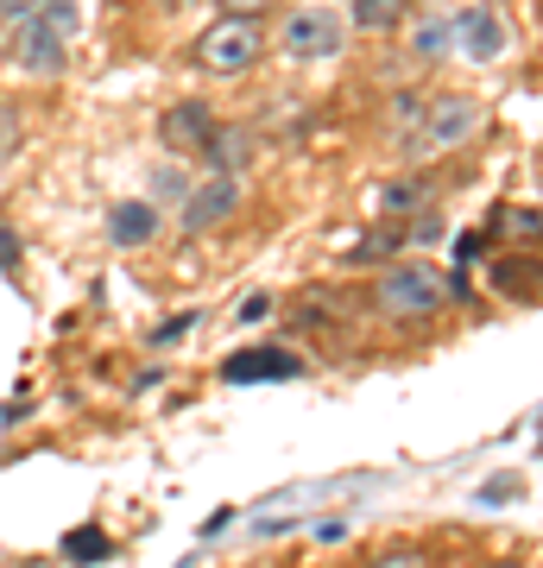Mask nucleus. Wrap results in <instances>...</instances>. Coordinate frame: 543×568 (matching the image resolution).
<instances>
[{"instance_id":"1","label":"nucleus","mask_w":543,"mask_h":568,"mask_svg":"<svg viewBox=\"0 0 543 568\" xmlns=\"http://www.w3.org/2000/svg\"><path fill=\"white\" fill-rule=\"evenodd\" d=\"M449 291H455V278H449L443 265L399 260V265H385V272H380L373 304H380L385 316H399V323H418V316H436V310L449 304Z\"/></svg>"},{"instance_id":"2","label":"nucleus","mask_w":543,"mask_h":568,"mask_svg":"<svg viewBox=\"0 0 543 568\" xmlns=\"http://www.w3.org/2000/svg\"><path fill=\"white\" fill-rule=\"evenodd\" d=\"M260 51H265L260 20H241V13H222L197 32V63L209 77H241V70L260 63Z\"/></svg>"},{"instance_id":"3","label":"nucleus","mask_w":543,"mask_h":568,"mask_svg":"<svg viewBox=\"0 0 543 568\" xmlns=\"http://www.w3.org/2000/svg\"><path fill=\"white\" fill-rule=\"evenodd\" d=\"M486 126V108L474 102V95H436V102L418 114V126H411V152H455V145H467L474 133Z\"/></svg>"},{"instance_id":"4","label":"nucleus","mask_w":543,"mask_h":568,"mask_svg":"<svg viewBox=\"0 0 543 568\" xmlns=\"http://www.w3.org/2000/svg\"><path fill=\"white\" fill-rule=\"evenodd\" d=\"M284 58H298V63H322V58H335L342 51V13L335 7H298V13H284Z\"/></svg>"},{"instance_id":"5","label":"nucleus","mask_w":543,"mask_h":568,"mask_svg":"<svg viewBox=\"0 0 543 568\" xmlns=\"http://www.w3.org/2000/svg\"><path fill=\"white\" fill-rule=\"evenodd\" d=\"M7 51H13V63H20V70H32V77H58L63 63H70V44H63L58 32L39 20V13H26V20L7 32Z\"/></svg>"},{"instance_id":"6","label":"nucleus","mask_w":543,"mask_h":568,"mask_svg":"<svg viewBox=\"0 0 543 568\" xmlns=\"http://www.w3.org/2000/svg\"><path fill=\"white\" fill-rule=\"evenodd\" d=\"M241 209V178H202L190 183V196H183V234H209V227H222L228 215Z\"/></svg>"},{"instance_id":"7","label":"nucleus","mask_w":543,"mask_h":568,"mask_svg":"<svg viewBox=\"0 0 543 568\" xmlns=\"http://www.w3.org/2000/svg\"><path fill=\"white\" fill-rule=\"evenodd\" d=\"M449 20H455V51H462L467 63L505 58V20L486 7V0H474V7H462V13H449Z\"/></svg>"},{"instance_id":"8","label":"nucleus","mask_w":543,"mask_h":568,"mask_svg":"<svg viewBox=\"0 0 543 568\" xmlns=\"http://www.w3.org/2000/svg\"><path fill=\"white\" fill-rule=\"evenodd\" d=\"M303 361L284 354V347H247V354H228L222 361V379L228 386H260V379H298Z\"/></svg>"},{"instance_id":"9","label":"nucleus","mask_w":543,"mask_h":568,"mask_svg":"<svg viewBox=\"0 0 543 568\" xmlns=\"http://www.w3.org/2000/svg\"><path fill=\"white\" fill-rule=\"evenodd\" d=\"M209 133H215V114H209L202 102H178V108H164V121H159L164 152H183V159H202Z\"/></svg>"},{"instance_id":"10","label":"nucleus","mask_w":543,"mask_h":568,"mask_svg":"<svg viewBox=\"0 0 543 568\" xmlns=\"http://www.w3.org/2000/svg\"><path fill=\"white\" fill-rule=\"evenodd\" d=\"M152 234H159V209L152 203H133V196H127V203L108 209V241L114 246H145Z\"/></svg>"},{"instance_id":"11","label":"nucleus","mask_w":543,"mask_h":568,"mask_svg":"<svg viewBox=\"0 0 543 568\" xmlns=\"http://www.w3.org/2000/svg\"><path fill=\"white\" fill-rule=\"evenodd\" d=\"M202 159L215 164L222 178H241V164L253 159V140H247L241 126H222V121H215V133H209V145H202Z\"/></svg>"},{"instance_id":"12","label":"nucleus","mask_w":543,"mask_h":568,"mask_svg":"<svg viewBox=\"0 0 543 568\" xmlns=\"http://www.w3.org/2000/svg\"><path fill=\"white\" fill-rule=\"evenodd\" d=\"M404 7H411V0H348V20L361 26V32H399Z\"/></svg>"},{"instance_id":"13","label":"nucleus","mask_w":543,"mask_h":568,"mask_svg":"<svg viewBox=\"0 0 543 568\" xmlns=\"http://www.w3.org/2000/svg\"><path fill=\"white\" fill-rule=\"evenodd\" d=\"M411 51H418V58H449V51H455V20H449V13H430V20L418 26Z\"/></svg>"},{"instance_id":"14","label":"nucleus","mask_w":543,"mask_h":568,"mask_svg":"<svg viewBox=\"0 0 543 568\" xmlns=\"http://www.w3.org/2000/svg\"><path fill=\"white\" fill-rule=\"evenodd\" d=\"M39 20L51 26V32H58L63 44H70V39L82 32V13H77V0H44V7H39Z\"/></svg>"},{"instance_id":"15","label":"nucleus","mask_w":543,"mask_h":568,"mask_svg":"<svg viewBox=\"0 0 543 568\" xmlns=\"http://www.w3.org/2000/svg\"><path fill=\"white\" fill-rule=\"evenodd\" d=\"M63 556H70V562H108V556H114V544H108V537L89 525V530H77V537L63 544Z\"/></svg>"},{"instance_id":"16","label":"nucleus","mask_w":543,"mask_h":568,"mask_svg":"<svg viewBox=\"0 0 543 568\" xmlns=\"http://www.w3.org/2000/svg\"><path fill=\"white\" fill-rule=\"evenodd\" d=\"M380 203H385V215H411V209L423 203V183H418V178H399V183L380 196Z\"/></svg>"},{"instance_id":"17","label":"nucleus","mask_w":543,"mask_h":568,"mask_svg":"<svg viewBox=\"0 0 543 568\" xmlns=\"http://www.w3.org/2000/svg\"><path fill=\"white\" fill-rule=\"evenodd\" d=\"M13 145H20V108H7V102H0V159H7Z\"/></svg>"},{"instance_id":"18","label":"nucleus","mask_w":543,"mask_h":568,"mask_svg":"<svg viewBox=\"0 0 543 568\" xmlns=\"http://www.w3.org/2000/svg\"><path fill=\"white\" fill-rule=\"evenodd\" d=\"M190 328H197V316L183 310V316H171V323H159V335H152V342H159V347H171V342H183Z\"/></svg>"},{"instance_id":"19","label":"nucleus","mask_w":543,"mask_h":568,"mask_svg":"<svg viewBox=\"0 0 543 568\" xmlns=\"http://www.w3.org/2000/svg\"><path fill=\"white\" fill-rule=\"evenodd\" d=\"M373 568H430V556H423V549H385Z\"/></svg>"},{"instance_id":"20","label":"nucleus","mask_w":543,"mask_h":568,"mask_svg":"<svg viewBox=\"0 0 543 568\" xmlns=\"http://www.w3.org/2000/svg\"><path fill=\"white\" fill-rule=\"evenodd\" d=\"M44 0H0V26H20L26 13H39Z\"/></svg>"},{"instance_id":"21","label":"nucleus","mask_w":543,"mask_h":568,"mask_svg":"<svg viewBox=\"0 0 543 568\" xmlns=\"http://www.w3.org/2000/svg\"><path fill=\"white\" fill-rule=\"evenodd\" d=\"M272 7H279V0H222V13H241V20H260Z\"/></svg>"},{"instance_id":"22","label":"nucleus","mask_w":543,"mask_h":568,"mask_svg":"<svg viewBox=\"0 0 543 568\" xmlns=\"http://www.w3.org/2000/svg\"><path fill=\"white\" fill-rule=\"evenodd\" d=\"M404 241H443V215H418V227Z\"/></svg>"},{"instance_id":"23","label":"nucleus","mask_w":543,"mask_h":568,"mask_svg":"<svg viewBox=\"0 0 543 568\" xmlns=\"http://www.w3.org/2000/svg\"><path fill=\"white\" fill-rule=\"evenodd\" d=\"M316 537H322V544H342L348 525H342V518H329V525H316Z\"/></svg>"},{"instance_id":"24","label":"nucleus","mask_w":543,"mask_h":568,"mask_svg":"<svg viewBox=\"0 0 543 568\" xmlns=\"http://www.w3.org/2000/svg\"><path fill=\"white\" fill-rule=\"evenodd\" d=\"M512 493H519V480H493V487H486L481 499H493V506H500V499H512Z\"/></svg>"},{"instance_id":"25","label":"nucleus","mask_w":543,"mask_h":568,"mask_svg":"<svg viewBox=\"0 0 543 568\" xmlns=\"http://www.w3.org/2000/svg\"><path fill=\"white\" fill-rule=\"evenodd\" d=\"M265 310H272V297H247V304H241V316H247V323H260Z\"/></svg>"},{"instance_id":"26","label":"nucleus","mask_w":543,"mask_h":568,"mask_svg":"<svg viewBox=\"0 0 543 568\" xmlns=\"http://www.w3.org/2000/svg\"><path fill=\"white\" fill-rule=\"evenodd\" d=\"M13 253H20L13 246V227H0V265H13Z\"/></svg>"},{"instance_id":"27","label":"nucleus","mask_w":543,"mask_h":568,"mask_svg":"<svg viewBox=\"0 0 543 568\" xmlns=\"http://www.w3.org/2000/svg\"><path fill=\"white\" fill-rule=\"evenodd\" d=\"M537 443H543V417H537Z\"/></svg>"},{"instance_id":"28","label":"nucleus","mask_w":543,"mask_h":568,"mask_svg":"<svg viewBox=\"0 0 543 568\" xmlns=\"http://www.w3.org/2000/svg\"><path fill=\"white\" fill-rule=\"evenodd\" d=\"M500 568H519V562H500Z\"/></svg>"},{"instance_id":"29","label":"nucleus","mask_w":543,"mask_h":568,"mask_svg":"<svg viewBox=\"0 0 543 568\" xmlns=\"http://www.w3.org/2000/svg\"><path fill=\"white\" fill-rule=\"evenodd\" d=\"M0 44H7V32H0Z\"/></svg>"}]
</instances>
